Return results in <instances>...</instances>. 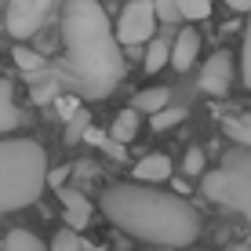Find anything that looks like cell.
Masks as SVG:
<instances>
[{
    "mask_svg": "<svg viewBox=\"0 0 251 251\" xmlns=\"http://www.w3.org/2000/svg\"><path fill=\"white\" fill-rule=\"evenodd\" d=\"M62 44L66 58L48 62L37 76L33 99H51L55 91H73L80 99H106L124 76V55L113 40L109 15L99 0H66L62 4Z\"/></svg>",
    "mask_w": 251,
    "mask_h": 251,
    "instance_id": "cell-1",
    "label": "cell"
},
{
    "mask_svg": "<svg viewBox=\"0 0 251 251\" xmlns=\"http://www.w3.org/2000/svg\"><path fill=\"white\" fill-rule=\"evenodd\" d=\"M102 215L117 229L131 233L146 244H164V248H186L201 237V215L197 207L178 193L138 182H117L102 193Z\"/></svg>",
    "mask_w": 251,
    "mask_h": 251,
    "instance_id": "cell-2",
    "label": "cell"
},
{
    "mask_svg": "<svg viewBox=\"0 0 251 251\" xmlns=\"http://www.w3.org/2000/svg\"><path fill=\"white\" fill-rule=\"evenodd\" d=\"M48 182V153L33 138H0V215L29 207Z\"/></svg>",
    "mask_w": 251,
    "mask_h": 251,
    "instance_id": "cell-3",
    "label": "cell"
},
{
    "mask_svg": "<svg viewBox=\"0 0 251 251\" xmlns=\"http://www.w3.org/2000/svg\"><path fill=\"white\" fill-rule=\"evenodd\" d=\"M204 193L226 207L251 215V150H240V146L229 150L222 157V168L204 175Z\"/></svg>",
    "mask_w": 251,
    "mask_h": 251,
    "instance_id": "cell-4",
    "label": "cell"
},
{
    "mask_svg": "<svg viewBox=\"0 0 251 251\" xmlns=\"http://www.w3.org/2000/svg\"><path fill=\"white\" fill-rule=\"evenodd\" d=\"M153 33H157L153 4H150V0H127V7L120 11L113 40H117V44H150Z\"/></svg>",
    "mask_w": 251,
    "mask_h": 251,
    "instance_id": "cell-5",
    "label": "cell"
},
{
    "mask_svg": "<svg viewBox=\"0 0 251 251\" xmlns=\"http://www.w3.org/2000/svg\"><path fill=\"white\" fill-rule=\"evenodd\" d=\"M51 11V0H7V11L0 15V22L7 25L15 40H25L44 25V15Z\"/></svg>",
    "mask_w": 251,
    "mask_h": 251,
    "instance_id": "cell-6",
    "label": "cell"
},
{
    "mask_svg": "<svg viewBox=\"0 0 251 251\" xmlns=\"http://www.w3.org/2000/svg\"><path fill=\"white\" fill-rule=\"evenodd\" d=\"M229 88H233V55L229 51H215L201 73V91L204 95H226Z\"/></svg>",
    "mask_w": 251,
    "mask_h": 251,
    "instance_id": "cell-7",
    "label": "cell"
},
{
    "mask_svg": "<svg viewBox=\"0 0 251 251\" xmlns=\"http://www.w3.org/2000/svg\"><path fill=\"white\" fill-rule=\"evenodd\" d=\"M58 201H62V222L69 233H80L91 226V201L80 193V189H69V186H58L55 189Z\"/></svg>",
    "mask_w": 251,
    "mask_h": 251,
    "instance_id": "cell-8",
    "label": "cell"
},
{
    "mask_svg": "<svg viewBox=\"0 0 251 251\" xmlns=\"http://www.w3.org/2000/svg\"><path fill=\"white\" fill-rule=\"evenodd\" d=\"M171 178V160L164 153H146L142 160L135 164V182L138 186H157Z\"/></svg>",
    "mask_w": 251,
    "mask_h": 251,
    "instance_id": "cell-9",
    "label": "cell"
},
{
    "mask_svg": "<svg viewBox=\"0 0 251 251\" xmlns=\"http://www.w3.org/2000/svg\"><path fill=\"white\" fill-rule=\"evenodd\" d=\"M197 51H201V33H197V29H182V33H178V40H171L168 62L182 73V69H189L197 62Z\"/></svg>",
    "mask_w": 251,
    "mask_h": 251,
    "instance_id": "cell-10",
    "label": "cell"
},
{
    "mask_svg": "<svg viewBox=\"0 0 251 251\" xmlns=\"http://www.w3.org/2000/svg\"><path fill=\"white\" fill-rule=\"evenodd\" d=\"M22 124V113L15 106V88L7 80H0V135L7 138V131H19Z\"/></svg>",
    "mask_w": 251,
    "mask_h": 251,
    "instance_id": "cell-11",
    "label": "cell"
},
{
    "mask_svg": "<svg viewBox=\"0 0 251 251\" xmlns=\"http://www.w3.org/2000/svg\"><path fill=\"white\" fill-rule=\"evenodd\" d=\"M131 102H135L131 109H135L138 117H142V113L153 117V113H160L164 106H171V91H168V88H146V91H138Z\"/></svg>",
    "mask_w": 251,
    "mask_h": 251,
    "instance_id": "cell-12",
    "label": "cell"
},
{
    "mask_svg": "<svg viewBox=\"0 0 251 251\" xmlns=\"http://www.w3.org/2000/svg\"><path fill=\"white\" fill-rule=\"evenodd\" d=\"M135 135H138V113H135V109H120L117 120H113V127H109V138H113L117 146H127Z\"/></svg>",
    "mask_w": 251,
    "mask_h": 251,
    "instance_id": "cell-13",
    "label": "cell"
},
{
    "mask_svg": "<svg viewBox=\"0 0 251 251\" xmlns=\"http://www.w3.org/2000/svg\"><path fill=\"white\" fill-rule=\"evenodd\" d=\"M11 55H15V66H19L22 73L29 76V84L37 80V76L44 73V66H48V58H44V55H37V51H29V48H22V44L15 48Z\"/></svg>",
    "mask_w": 251,
    "mask_h": 251,
    "instance_id": "cell-14",
    "label": "cell"
},
{
    "mask_svg": "<svg viewBox=\"0 0 251 251\" xmlns=\"http://www.w3.org/2000/svg\"><path fill=\"white\" fill-rule=\"evenodd\" d=\"M0 251H48V248L40 244L37 233H29V229H11V233L4 237V244H0Z\"/></svg>",
    "mask_w": 251,
    "mask_h": 251,
    "instance_id": "cell-15",
    "label": "cell"
},
{
    "mask_svg": "<svg viewBox=\"0 0 251 251\" xmlns=\"http://www.w3.org/2000/svg\"><path fill=\"white\" fill-rule=\"evenodd\" d=\"M168 55H171V40H150V48H146V55H142L146 73H160V69L168 66Z\"/></svg>",
    "mask_w": 251,
    "mask_h": 251,
    "instance_id": "cell-16",
    "label": "cell"
},
{
    "mask_svg": "<svg viewBox=\"0 0 251 251\" xmlns=\"http://www.w3.org/2000/svg\"><path fill=\"white\" fill-rule=\"evenodd\" d=\"M226 135L240 146V150H251V113L229 117V120H226Z\"/></svg>",
    "mask_w": 251,
    "mask_h": 251,
    "instance_id": "cell-17",
    "label": "cell"
},
{
    "mask_svg": "<svg viewBox=\"0 0 251 251\" xmlns=\"http://www.w3.org/2000/svg\"><path fill=\"white\" fill-rule=\"evenodd\" d=\"M186 120V106H164L160 113L150 117V127L153 131H168V127H178Z\"/></svg>",
    "mask_w": 251,
    "mask_h": 251,
    "instance_id": "cell-18",
    "label": "cell"
},
{
    "mask_svg": "<svg viewBox=\"0 0 251 251\" xmlns=\"http://www.w3.org/2000/svg\"><path fill=\"white\" fill-rule=\"evenodd\" d=\"M178 7V19H189V22H201L211 15V0H175Z\"/></svg>",
    "mask_w": 251,
    "mask_h": 251,
    "instance_id": "cell-19",
    "label": "cell"
},
{
    "mask_svg": "<svg viewBox=\"0 0 251 251\" xmlns=\"http://www.w3.org/2000/svg\"><path fill=\"white\" fill-rule=\"evenodd\" d=\"M48 251H84V240H80V233H69L66 226L51 237V248Z\"/></svg>",
    "mask_w": 251,
    "mask_h": 251,
    "instance_id": "cell-20",
    "label": "cell"
},
{
    "mask_svg": "<svg viewBox=\"0 0 251 251\" xmlns=\"http://www.w3.org/2000/svg\"><path fill=\"white\" fill-rule=\"evenodd\" d=\"M240 80L251 91V11H248V33H244V51H240Z\"/></svg>",
    "mask_w": 251,
    "mask_h": 251,
    "instance_id": "cell-21",
    "label": "cell"
},
{
    "mask_svg": "<svg viewBox=\"0 0 251 251\" xmlns=\"http://www.w3.org/2000/svg\"><path fill=\"white\" fill-rule=\"evenodd\" d=\"M153 4V19L157 22H168V25H175L178 22V7H175V0H150Z\"/></svg>",
    "mask_w": 251,
    "mask_h": 251,
    "instance_id": "cell-22",
    "label": "cell"
},
{
    "mask_svg": "<svg viewBox=\"0 0 251 251\" xmlns=\"http://www.w3.org/2000/svg\"><path fill=\"white\" fill-rule=\"evenodd\" d=\"M182 171H186V175H204V153L197 150V146H193V150H186V157H182Z\"/></svg>",
    "mask_w": 251,
    "mask_h": 251,
    "instance_id": "cell-23",
    "label": "cell"
},
{
    "mask_svg": "<svg viewBox=\"0 0 251 251\" xmlns=\"http://www.w3.org/2000/svg\"><path fill=\"white\" fill-rule=\"evenodd\" d=\"M233 11H251V0H226Z\"/></svg>",
    "mask_w": 251,
    "mask_h": 251,
    "instance_id": "cell-24",
    "label": "cell"
},
{
    "mask_svg": "<svg viewBox=\"0 0 251 251\" xmlns=\"http://www.w3.org/2000/svg\"><path fill=\"white\" fill-rule=\"evenodd\" d=\"M226 251H251L248 244H233V248H226Z\"/></svg>",
    "mask_w": 251,
    "mask_h": 251,
    "instance_id": "cell-25",
    "label": "cell"
}]
</instances>
